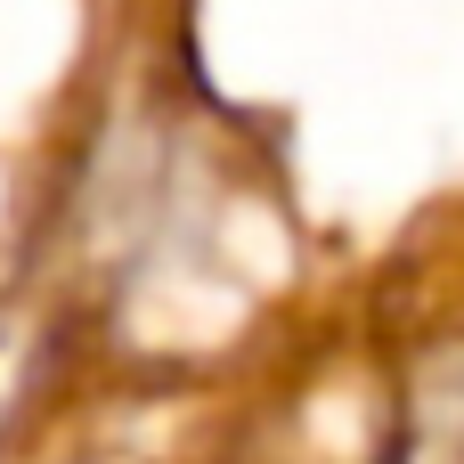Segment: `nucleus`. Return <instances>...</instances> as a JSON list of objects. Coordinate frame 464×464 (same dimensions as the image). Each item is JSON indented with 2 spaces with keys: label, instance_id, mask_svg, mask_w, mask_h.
Here are the masks:
<instances>
[{
  "label": "nucleus",
  "instance_id": "1",
  "mask_svg": "<svg viewBox=\"0 0 464 464\" xmlns=\"http://www.w3.org/2000/svg\"><path fill=\"white\" fill-rule=\"evenodd\" d=\"M285 269L294 204L277 155L220 114L188 57L147 65L73 163L65 326L106 343L122 375L179 383L253 334Z\"/></svg>",
  "mask_w": 464,
  "mask_h": 464
},
{
  "label": "nucleus",
  "instance_id": "2",
  "mask_svg": "<svg viewBox=\"0 0 464 464\" xmlns=\"http://www.w3.org/2000/svg\"><path fill=\"white\" fill-rule=\"evenodd\" d=\"M220 464H392V383L367 367H334L294 383L285 400L269 392L237 432Z\"/></svg>",
  "mask_w": 464,
  "mask_h": 464
},
{
  "label": "nucleus",
  "instance_id": "3",
  "mask_svg": "<svg viewBox=\"0 0 464 464\" xmlns=\"http://www.w3.org/2000/svg\"><path fill=\"white\" fill-rule=\"evenodd\" d=\"M392 464H464V343L392 375Z\"/></svg>",
  "mask_w": 464,
  "mask_h": 464
},
{
  "label": "nucleus",
  "instance_id": "4",
  "mask_svg": "<svg viewBox=\"0 0 464 464\" xmlns=\"http://www.w3.org/2000/svg\"><path fill=\"white\" fill-rule=\"evenodd\" d=\"M114 464H122V457H114Z\"/></svg>",
  "mask_w": 464,
  "mask_h": 464
}]
</instances>
